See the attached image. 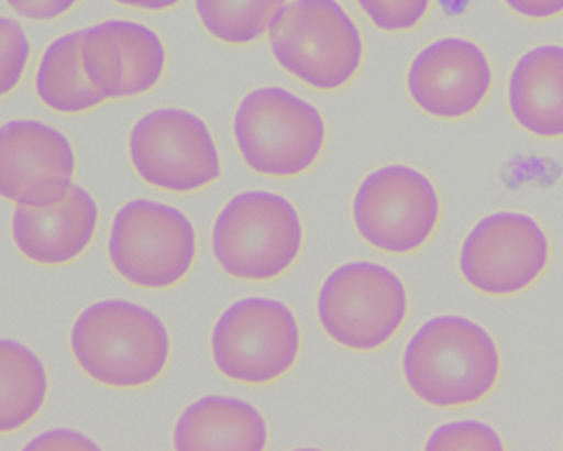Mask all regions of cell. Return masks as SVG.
Listing matches in <instances>:
<instances>
[{"instance_id": "obj_20", "label": "cell", "mask_w": 563, "mask_h": 451, "mask_svg": "<svg viewBox=\"0 0 563 451\" xmlns=\"http://www.w3.org/2000/svg\"><path fill=\"white\" fill-rule=\"evenodd\" d=\"M288 0H196V13L212 38L250 45L269 31L271 21Z\"/></svg>"}, {"instance_id": "obj_8", "label": "cell", "mask_w": 563, "mask_h": 451, "mask_svg": "<svg viewBox=\"0 0 563 451\" xmlns=\"http://www.w3.org/2000/svg\"><path fill=\"white\" fill-rule=\"evenodd\" d=\"M301 352V329L288 305L269 297H244L218 316L211 354L225 378L249 386L278 381Z\"/></svg>"}, {"instance_id": "obj_4", "label": "cell", "mask_w": 563, "mask_h": 451, "mask_svg": "<svg viewBox=\"0 0 563 451\" xmlns=\"http://www.w3.org/2000/svg\"><path fill=\"white\" fill-rule=\"evenodd\" d=\"M271 53L282 70L316 90L346 87L363 65L365 44L336 0H294L269 26Z\"/></svg>"}, {"instance_id": "obj_2", "label": "cell", "mask_w": 563, "mask_h": 451, "mask_svg": "<svg viewBox=\"0 0 563 451\" xmlns=\"http://www.w3.org/2000/svg\"><path fill=\"white\" fill-rule=\"evenodd\" d=\"M71 354L89 378L111 389H140L161 378L172 337L161 316L126 299H106L77 316Z\"/></svg>"}, {"instance_id": "obj_3", "label": "cell", "mask_w": 563, "mask_h": 451, "mask_svg": "<svg viewBox=\"0 0 563 451\" xmlns=\"http://www.w3.org/2000/svg\"><path fill=\"white\" fill-rule=\"evenodd\" d=\"M211 245L217 264L230 277L267 283L284 275L301 256V215L280 194H238L218 213Z\"/></svg>"}, {"instance_id": "obj_9", "label": "cell", "mask_w": 563, "mask_h": 451, "mask_svg": "<svg viewBox=\"0 0 563 451\" xmlns=\"http://www.w3.org/2000/svg\"><path fill=\"white\" fill-rule=\"evenodd\" d=\"M352 217L368 245L404 256L434 235L442 200L434 183L419 169L393 164L366 175L353 196Z\"/></svg>"}, {"instance_id": "obj_1", "label": "cell", "mask_w": 563, "mask_h": 451, "mask_svg": "<svg viewBox=\"0 0 563 451\" xmlns=\"http://www.w3.org/2000/svg\"><path fill=\"white\" fill-rule=\"evenodd\" d=\"M404 381L434 408H462L485 399L501 374L498 344L464 316H435L411 336L402 354Z\"/></svg>"}, {"instance_id": "obj_16", "label": "cell", "mask_w": 563, "mask_h": 451, "mask_svg": "<svg viewBox=\"0 0 563 451\" xmlns=\"http://www.w3.org/2000/svg\"><path fill=\"white\" fill-rule=\"evenodd\" d=\"M507 102L512 119L528 134L563 138V45H538L517 61Z\"/></svg>"}, {"instance_id": "obj_25", "label": "cell", "mask_w": 563, "mask_h": 451, "mask_svg": "<svg viewBox=\"0 0 563 451\" xmlns=\"http://www.w3.org/2000/svg\"><path fill=\"white\" fill-rule=\"evenodd\" d=\"M87 448L95 450L98 444L81 432L70 431V429H52V431L42 432L33 442L25 446V450H87Z\"/></svg>"}, {"instance_id": "obj_27", "label": "cell", "mask_w": 563, "mask_h": 451, "mask_svg": "<svg viewBox=\"0 0 563 451\" xmlns=\"http://www.w3.org/2000/svg\"><path fill=\"white\" fill-rule=\"evenodd\" d=\"M121 7L134 8V10H143V12H164L177 7L180 0H115Z\"/></svg>"}, {"instance_id": "obj_23", "label": "cell", "mask_w": 563, "mask_h": 451, "mask_svg": "<svg viewBox=\"0 0 563 451\" xmlns=\"http://www.w3.org/2000/svg\"><path fill=\"white\" fill-rule=\"evenodd\" d=\"M372 25L384 33H406L429 13L432 0H357Z\"/></svg>"}, {"instance_id": "obj_18", "label": "cell", "mask_w": 563, "mask_h": 451, "mask_svg": "<svg viewBox=\"0 0 563 451\" xmlns=\"http://www.w3.org/2000/svg\"><path fill=\"white\" fill-rule=\"evenodd\" d=\"M81 40L84 29L53 40L34 78V89L45 108L63 116L87 113L108 102L85 72Z\"/></svg>"}, {"instance_id": "obj_13", "label": "cell", "mask_w": 563, "mask_h": 451, "mask_svg": "<svg viewBox=\"0 0 563 451\" xmlns=\"http://www.w3.org/2000/svg\"><path fill=\"white\" fill-rule=\"evenodd\" d=\"M487 53L472 40L442 38L411 61L406 87L427 116L456 121L479 110L493 89Z\"/></svg>"}, {"instance_id": "obj_5", "label": "cell", "mask_w": 563, "mask_h": 451, "mask_svg": "<svg viewBox=\"0 0 563 451\" xmlns=\"http://www.w3.org/2000/svg\"><path fill=\"white\" fill-rule=\"evenodd\" d=\"M233 135L252 172L289 179L320 161L327 127L314 103L282 87H262L239 103Z\"/></svg>"}, {"instance_id": "obj_24", "label": "cell", "mask_w": 563, "mask_h": 451, "mask_svg": "<svg viewBox=\"0 0 563 451\" xmlns=\"http://www.w3.org/2000/svg\"><path fill=\"white\" fill-rule=\"evenodd\" d=\"M13 12L31 21H53L70 12L79 0H7Z\"/></svg>"}, {"instance_id": "obj_6", "label": "cell", "mask_w": 563, "mask_h": 451, "mask_svg": "<svg viewBox=\"0 0 563 451\" xmlns=\"http://www.w3.org/2000/svg\"><path fill=\"white\" fill-rule=\"evenodd\" d=\"M108 256L126 283L166 290L183 283L198 256L192 220L162 201L132 200L109 226Z\"/></svg>"}, {"instance_id": "obj_19", "label": "cell", "mask_w": 563, "mask_h": 451, "mask_svg": "<svg viewBox=\"0 0 563 451\" xmlns=\"http://www.w3.org/2000/svg\"><path fill=\"white\" fill-rule=\"evenodd\" d=\"M49 394L45 365L33 350L0 339V435H12L29 426Z\"/></svg>"}, {"instance_id": "obj_11", "label": "cell", "mask_w": 563, "mask_h": 451, "mask_svg": "<svg viewBox=\"0 0 563 451\" xmlns=\"http://www.w3.org/2000/svg\"><path fill=\"white\" fill-rule=\"evenodd\" d=\"M551 262V241L538 220L499 211L481 219L462 241L459 270L485 296H517L538 283Z\"/></svg>"}, {"instance_id": "obj_22", "label": "cell", "mask_w": 563, "mask_h": 451, "mask_svg": "<svg viewBox=\"0 0 563 451\" xmlns=\"http://www.w3.org/2000/svg\"><path fill=\"white\" fill-rule=\"evenodd\" d=\"M31 61V42L18 21L0 18V98L18 89Z\"/></svg>"}, {"instance_id": "obj_10", "label": "cell", "mask_w": 563, "mask_h": 451, "mask_svg": "<svg viewBox=\"0 0 563 451\" xmlns=\"http://www.w3.org/2000/svg\"><path fill=\"white\" fill-rule=\"evenodd\" d=\"M129 151L140 179L166 193H198L222 175L211 130L190 111L164 108L141 117Z\"/></svg>"}, {"instance_id": "obj_7", "label": "cell", "mask_w": 563, "mask_h": 451, "mask_svg": "<svg viewBox=\"0 0 563 451\" xmlns=\"http://www.w3.org/2000/svg\"><path fill=\"white\" fill-rule=\"evenodd\" d=\"M410 310L402 278L374 262L340 265L321 284L316 312L336 344L357 352L382 349Z\"/></svg>"}, {"instance_id": "obj_12", "label": "cell", "mask_w": 563, "mask_h": 451, "mask_svg": "<svg viewBox=\"0 0 563 451\" xmlns=\"http://www.w3.org/2000/svg\"><path fill=\"white\" fill-rule=\"evenodd\" d=\"M76 151L60 130L40 121L0 127V198L45 207L65 200L76 175Z\"/></svg>"}, {"instance_id": "obj_17", "label": "cell", "mask_w": 563, "mask_h": 451, "mask_svg": "<svg viewBox=\"0 0 563 451\" xmlns=\"http://www.w3.org/2000/svg\"><path fill=\"white\" fill-rule=\"evenodd\" d=\"M267 442V421L256 406L222 395H207L186 406L174 432L177 450L260 451Z\"/></svg>"}, {"instance_id": "obj_14", "label": "cell", "mask_w": 563, "mask_h": 451, "mask_svg": "<svg viewBox=\"0 0 563 451\" xmlns=\"http://www.w3.org/2000/svg\"><path fill=\"white\" fill-rule=\"evenodd\" d=\"M85 72L106 100L145 95L161 84L166 45L153 29L132 21H103L84 29Z\"/></svg>"}, {"instance_id": "obj_21", "label": "cell", "mask_w": 563, "mask_h": 451, "mask_svg": "<svg viewBox=\"0 0 563 451\" xmlns=\"http://www.w3.org/2000/svg\"><path fill=\"white\" fill-rule=\"evenodd\" d=\"M498 431L493 427L464 419L440 426L430 432L424 450H504Z\"/></svg>"}, {"instance_id": "obj_26", "label": "cell", "mask_w": 563, "mask_h": 451, "mask_svg": "<svg viewBox=\"0 0 563 451\" xmlns=\"http://www.w3.org/2000/svg\"><path fill=\"white\" fill-rule=\"evenodd\" d=\"M512 12L526 20L544 21L563 13V0H504Z\"/></svg>"}, {"instance_id": "obj_15", "label": "cell", "mask_w": 563, "mask_h": 451, "mask_svg": "<svg viewBox=\"0 0 563 451\" xmlns=\"http://www.w3.org/2000/svg\"><path fill=\"white\" fill-rule=\"evenodd\" d=\"M98 204L89 190L74 185L65 200L53 206H15L12 239L15 249L34 264H71L97 235Z\"/></svg>"}]
</instances>
